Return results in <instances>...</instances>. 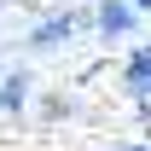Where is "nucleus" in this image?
I'll return each instance as SVG.
<instances>
[{
    "label": "nucleus",
    "instance_id": "f257e3e1",
    "mask_svg": "<svg viewBox=\"0 0 151 151\" xmlns=\"http://www.w3.org/2000/svg\"><path fill=\"white\" fill-rule=\"evenodd\" d=\"M81 29H93V12H47V18L29 29V52H58V47H70Z\"/></svg>",
    "mask_w": 151,
    "mask_h": 151
},
{
    "label": "nucleus",
    "instance_id": "f03ea898",
    "mask_svg": "<svg viewBox=\"0 0 151 151\" xmlns=\"http://www.w3.org/2000/svg\"><path fill=\"white\" fill-rule=\"evenodd\" d=\"M93 29L105 41H128L134 29H139V12H134L128 0H99V6H93Z\"/></svg>",
    "mask_w": 151,
    "mask_h": 151
},
{
    "label": "nucleus",
    "instance_id": "7ed1b4c3",
    "mask_svg": "<svg viewBox=\"0 0 151 151\" xmlns=\"http://www.w3.org/2000/svg\"><path fill=\"white\" fill-rule=\"evenodd\" d=\"M122 87H128L134 105H151V41L128 47V58H122Z\"/></svg>",
    "mask_w": 151,
    "mask_h": 151
},
{
    "label": "nucleus",
    "instance_id": "20e7f679",
    "mask_svg": "<svg viewBox=\"0 0 151 151\" xmlns=\"http://www.w3.org/2000/svg\"><path fill=\"white\" fill-rule=\"evenodd\" d=\"M29 99H35V76H29V70H6V76H0V111H6V116L29 111Z\"/></svg>",
    "mask_w": 151,
    "mask_h": 151
},
{
    "label": "nucleus",
    "instance_id": "39448f33",
    "mask_svg": "<svg viewBox=\"0 0 151 151\" xmlns=\"http://www.w3.org/2000/svg\"><path fill=\"white\" fill-rule=\"evenodd\" d=\"M111 151H151V139H122V145H111Z\"/></svg>",
    "mask_w": 151,
    "mask_h": 151
},
{
    "label": "nucleus",
    "instance_id": "423d86ee",
    "mask_svg": "<svg viewBox=\"0 0 151 151\" xmlns=\"http://www.w3.org/2000/svg\"><path fill=\"white\" fill-rule=\"evenodd\" d=\"M128 6H134V12H139V18H145V12H151V0H128Z\"/></svg>",
    "mask_w": 151,
    "mask_h": 151
},
{
    "label": "nucleus",
    "instance_id": "0eeeda50",
    "mask_svg": "<svg viewBox=\"0 0 151 151\" xmlns=\"http://www.w3.org/2000/svg\"><path fill=\"white\" fill-rule=\"evenodd\" d=\"M0 6H6V0H0Z\"/></svg>",
    "mask_w": 151,
    "mask_h": 151
}]
</instances>
